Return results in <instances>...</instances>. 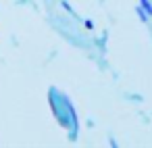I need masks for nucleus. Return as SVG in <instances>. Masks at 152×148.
<instances>
[{
	"label": "nucleus",
	"instance_id": "obj_1",
	"mask_svg": "<svg viewBox=\"0 0 152 148\" xmlns=\"http://www.w3.org/2000/svg\"><path fill=\"white\" fill-rule=\"evenodd\" d=\"M135 13H137V19H140L142 23H148L150 15H148V13L144 11V7H142V4H137V7H135Z\"/></svg>",
	"mask_w": 152,
	"mask_h": 148
},
{
	"label": "nucleus",
	"instance_id": "obj_2",
	"mask_svg": "<svg viewBox=\"0 0 152 148\" xmlns=\"http://www.w3.org/2000/svg\"><path fill=\"white\" fill-rule=\"evenodd\" d=\"M140 4L144 7V11L152 17V0H140Z\"/></svg>",
	"mask_w": 152,
	"mask_h": 148
},
{
	"label": "nucleus",
	"instance_id": "obj_3",
	"mask_svg": "<svg viewBox=\"0 0 152 148\" xmlns=\"http://www.w3.org/2000/svg\"><path fill=\"white\" fill-rule=\"evenodd\" d=\"M61 7H63V9H65V11H67V13L71 15V17H75V11L71 9V4L67 2V0H61Z\"/></svg>",
	"mask_w": 152,
	"mask_h": 148
},
{
	"label": "nucleus",
	"instance_id": "obj_4",
	"mask_svg": "<svg viewBox=\"0 0 152 148\" xmlns=\"http://www.w3.org/2000/svg\"><path fill=\"white\" fill-rule=\"evenodd\" d=\"M83 25H86L88 29H94V21H90V19H86V21H83Z\"/></svg>",
	"mask_w": 152,
	"mask_h": 148
},
{
	"label": "nucleus",
	"instance_id": "obj_5",
	"mask_svg": "<svg viewBox=\"0 0 152 148\" xmlns=\"http://www.w3.org/2000/svg\"><path fill=\"white\" fill-rule=\"evenodd\" d=\"M129 98L135 100V102H142V96H140V94H129Z\"/></svg>",
	"mask_w": 152,
	"mask_h": 148
}]
</instances>
